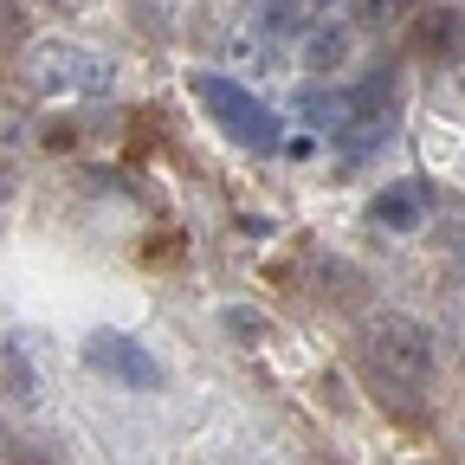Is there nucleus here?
Wrapping results in <instances>:
<instances>
[{
  "label": "nucleus",
  "mask_w": 465,
  "mask_h": 465,
  "mask_svg": "<svg viewBox=\"0 0 465 465\" xmlns=\"http://www.w3.org/2000/svg\"><path fill=\"white\" fill-rule=\"evenodd\" d=\"M427 52H433V58H459V52H465V14H459V7L427 14Z\"/></svg>",
  "instance_id": "8"
},
{
  "label": "nucleus",
  "mask_w": 465,
  "mask_h": 465,
  "mask_svg": "<svg viewBox=\"0 0 465 465\" xmlns=\"http://www.w3.org/2000/svg\"><path fill=\"white\" fill-rule=\"evenodd\" d=\"M26 33V7L20 0H0V39H20Z\"/></svg>",
  "instance_id": "13"
},
{
  "label": "nucleus",
  "mask_w": 465,
  "mask_h": 465,
  "mask_svg": "<svg viewBox=\"0 0 465 465\" xmlns=\"http://www.w3.org/2000/svg\"><path fill=\"white\" fill-rule=\"evenodd\" d=\"M7 194H14V174H7V168H0V201H7Z\"/></svg>",
  "instance_id": "15"
},
{
  "label": "nucleus",
  "mask_w": 465,
  "mask_h": 465,
  "mask_svg": "<svg viewBox=\"0 0 465 465\" xmlns=\"http://www.w3.org/2000/svg\"><path fill=\"white\" fill-rule=\"evenodd\" d=\"M356 14H362L369 26H381V20H401V14H407V0H356Z\"/></svg>",
  "instance_id": "11"
},
{
  "label": "nucleus",
  "mask_w": 465,
  "mask_h": 465,
  "mask_svg": "<svg viewBox=\"0 0 465 465\" xmlns=\"http://www.w3.org/2000/svg\"><path fill=\"white\" fill-rule=\"evenodd\" d=\"M259 14H265L272 39H291V33H304V7H298V0H259Z\"/></svg>",
  "instance_id": "10"
},
{
  "label": "nucleus",
  "mask_w": 465,
  "mask_h": 465,
  "mask_svg": "<svg viewBox=\"0 0 465 465\" xmlns=\"http://www.w3.org/2000/svg\"><path fill=\"white\" fill-rule=\"evenodd\" d=\"M7 459H14V465H52V459H45L39 446H26V440H7Z\"/></svg>",
  "instance_id": "14"
},
{
  "label": "nucleus",
  "mask_w": 465,
  "mask_h": 465,
  "mask_svg": "<svg viewBox=\"0 0 465 465\" xmlns=\"http://www.w3.org/2000/svg\"><path fill=\"white\" fill-rule=\"evenodd\" d=\"M194 97L207 104V116L232 136V143H246V149H278V116L246 91V84H232L220 72H194Z\"/></svg>",
  "instance_id": "3"
},
{
  "label": "nucleus",
  "mask_w": 465,
  "mask_h": 465,
  "mask_svg": "<svg viewBox=\"0 0 465 465\" xmlns=\"http://www.w3.org/2000/svg\"><path fill=\"white\" fill-rule=\"evenodd\" d=\"M362 356H369L375 381L401 401V414H414V401H407V394H420L427 375H433V336H427L414 317L381 311V317L362 323Z\"/></svg>",
  "instance_id": "1"
},
{
  "label": "nucleus",
  "mask_w": 465,
  "mask_h": 465,
  "mask_svg": "<svg viewBox=\"0 0 465 465\" xmlns=\"http://www.w3.org/2000/svg\"><path fill=\"white\" fill-rule=\"evenodd\" d=\"M342 58H349V33H342L336 20H330V26H311V33H304V65H311V72H336Z\"/></svg>",
  "instance_id": "7"
},
{
  "label": "nucleus",
  "mask_w": 465,
  "mask_h": 465,
  "mask_svg": "<svg viewBox=\"0 0 465 465\" xmlns=\"http://www.w3.org/2000/svg\"><path fill=\"white\" fill-rule=\"evenodd\" d=\"M394 91H401V84H394V72H388V65H375V72H369L356 91H349V97H356V116H381V110L394 104Z\"/></svg>",
  "instance_id": "9"
},
{
  "label": "nucleus",
  "mask_w": 465,
  "mask_h": 465,
  "mask_svg": "<svg viewBox=\"0 0 465 465\" xmlns=\"http://www.w3.org/2000/svg\"><path fill=\"white\" fill-rule=\"evenodd\" d=\"M110 58L104 52H91V45H72V39H45V45H33L26 58H20V91L26 97H97V91H110Z\"/></svg>",
  "instance_id": "2"
},
{
  "label": "nucleus",
  "mask_w": 465,
  "mask_h": 465,
  "mask_svg": "<svg viewBox=\"0 0 465 465\" xmlns=\"http://www.w3.org/2000/svg\"><path fill=\"white\" fill-rule=\"evenodd\" d=\"M427 207H433V188H427V182H394V188H381L375 220H381L388 232H414V226L427 220Z\"/></svg>",
  "instance_id": "5"
},
{
  "label": "nucleus",
  "mask_w": 465,
  "mask_h": 465,
  "mask_svg": "<svg viewBox=\"0 0 465 465\" xmlns=\"http://www.w3.org/2000/svg\"><path fill=\"white\" fill-rule=\"evenodd\" d=\"M84 356L104 369V375H116L124 388H162V362L149 356V349L136 342V336H116V330H97L91 342H84Z\"/></svg>",
  "instance_id": "4"
},
{
  "label": "nucleus",
  "mask_w": 465,
  "mask_h": 465,
  "mask_svg": "<svg viewBox=\"0 0 465 465\" xmlns=\"http://www.w3.org/2000/svg\"><path fill=\"white\" fill-rule=\"evenodd\" d=\"M20 136H33V116L26 110H0V143H20Z\"/></svg>",
  "instance_id": "12"
},
{
  "label": "nucleus",
  "mask_w": 465,
  "mask_h": 465,
  "mask_svg": "<svg viewBox=\"0 0 465 465\" xmlns=\"http://www.w3.org/2000/svg\"><path fill=\"white\" fill-rule=\"evenodd\" d=\"M304 116H311L317 130L342 136L349 124H356V97H349V91H304Z\"/></svg>",
  "instance_id": "6"
}]
</instances>
